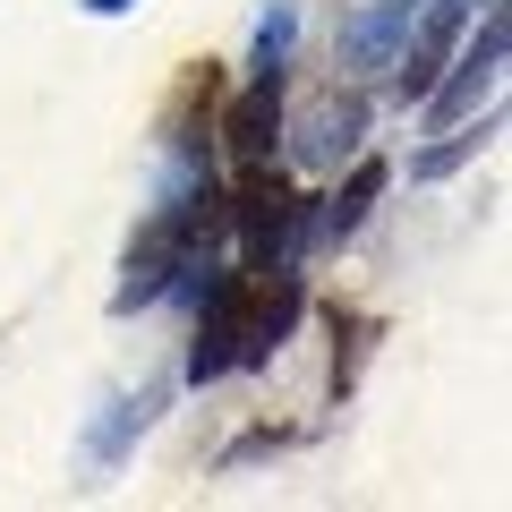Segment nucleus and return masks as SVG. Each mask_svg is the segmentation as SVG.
<instances>
[{"label":"nucleus","mask_w":512,"mask_h":512,"mask_svg":"<svg viewBox=\"0 0 512 512\" xmlns=\"http://www.w3.org/2000/svg\"><path fill=\"white\" fill-rule=\"evenodd\" d=\"M222 205H231L239 239H248V248L265 256V248H274L282 231H291V205H299V197H291V180H282V171H265V163L248 154V171H239V188H231Z\"/></svg>","instance_id":"f257e3e1"},{"label":"nucleus","mask_w":512,"mask_h":512,"mask_svg":"<svg viewBox=\"0 0 512 512\" xmlns=\"http://www.w3.org/2000/svg\"><path fill=\"white\" fill-rule=\"evenodd\" d=\"M274 120H282V86H274V77H256V86L222 111V137H231L239 154H265V146H274Z\"/></svg>","instance_id":"f03ea898"},{"label":"nucleus","mask_w":512,"mask_h":512,"mask_svg":"<svg viewBox=\"0 0 512 512\" xmlns=\"http://www.w3.org/2000/svg\"><path fill=\"white\" fill-rule=\"evenodd\" d=\"M376 188H384V171H376V163H367V171H359V180H350V197H342V222H350V214H367V197H376Z\"/></svg>","instance_id":"7ed1b4c3"}]
</instances>
